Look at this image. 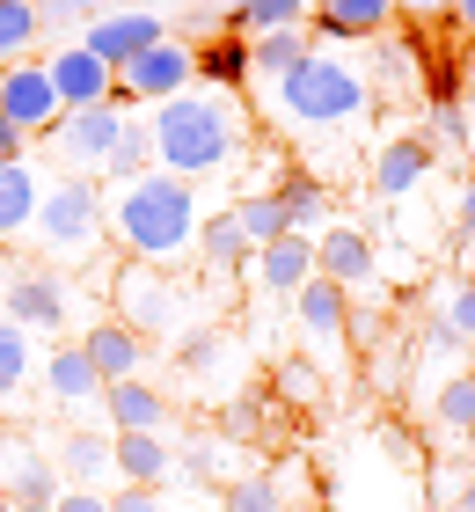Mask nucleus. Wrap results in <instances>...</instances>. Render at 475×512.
I'll list each match as a JSON object with an SVG mask.
<instances>
[{
    "label": "nucleus",
    "mask_w": 475,
    "mask_h": 512,
    "mask_svg": "<svg viewBox=\"0 0 475 512\" xmlns=\"http://www.w3.org/2000/svg\"><path fill=\"white\" fill-rule=\"evenodd\" d=\"M468 381H475V352H468Z\"/></svg>",
    "instance_id": "5fc2aeb1"
},
{
    "label": "nucleus",
    "mask_w": 475,
    "mask_h": 512,
    "mask_svg": "<svg viewBox=\"0 0 475 512\" xmlns=\"http://www.w3.org/2000/svg\"><path fill=\"white\" fill-rule=\"evenodd\" d=\"M176 278L169 271H154V264H125L117 271V322L139 337H154V330H176Z\"/></svg>",
    "instance_id": "1a4fd4ad"
},
{
    "label": "nucleus",
    "mask_w": 475,
    "mask_h": 512,
    "mask_svg": "<svg viewBox=\"0 0 475 512\" xmlns=\"http://www.w3.org/2000/svg\"><path fill=\"white\" fill-rule=\"evenodd\" d=\"M256 278H264L271 293H300L307 278H315V242L307 235H278L256 249Z\"/></svg>",
    "instance_id": "a211bd4d"
},
{
    "label": "nucleus",
    "mask_w": 475,
    "mask_h": 512,
    "mask_svg": "<svg viewBox=\"0 0 475 512\" xmlns=\"http://www.w3.org/2000/svg\"><path fill=\"white\" fill-rule=\"evenodd\" d=\"M220 359H227V344H220V337H183V352H176L183 374H220Z\"/></svg>",
    "instance_id": "4c0bfd02"
},
{
    "label": "nucleus",
    "mask_w": 475,
    "mask_h": 512,
    "mask_svg": "<svg viewBox=\"0 0 475 512\" xmlns=\"http://www.w3.org/2000/svg\"><path fill=\"white\" fill-rule=\"evenodd\" d=\"M293 308H300V330L315 344H337L344 322H351V300H344V286H329V278H307V286L293 293Z\"/></svg>",
    "instance_id": "aec40b11"
},
{
    "label": "nucleus",
    "mask_w": 475,
    "mask_h": 512,
    "mask_svg": "<svg viewBox=\"0 0 475 512\" xmlns=\"http://www.w3.org/2000/svg\"><path fill=\"white\" fill-rule=\"evenodd\" d=\"M0 118L22 125L30 139H44L66 110H59V88H52V66L44 59H15L8 74H0Z\"/></svg>",
    "instance_id": "0eeeda50"
},
{
    "label": "nucleus",
    "mask_w": 475,
    "mask_h": 512,
    "mask_svg": "<svg viewBox=\"0 0 475 512\" xmlns=\"http://www.w3.org/2000/svg\"><path fill=\"white\" fill-rule=\"evenodd\" d=\"M22 154H30V132H22V125H8V118H0V161H22Z\"/></svg>",
    "instance_id": "37998d69"
},
{
    "label": "nucleus",
    "mask_w": 475,
    "mask_h": 512,
    "mask_svg": "<svg viewBox=\"0 0 475 512\" xmlns=\"http://www.w3.org/2000/svg\"><path fill=\"white\" fill-rule=\"evenodd\" d=\"M315 278H329V286H366L373 278V242L359 235V227H329V235L315 242Z\"/></svg>",
    "instance_id": "ddd939ff"
},
{
    "label": "nucleus",
    "mask_w": 475,
    "mask_h": 512,
    "mask_svg": "<svg viewBox=\"0 0 475 512\" xmlns=\"http://www.w3.org/2000/svg\"><path fill=\"white\" fill-rule=\"evenodd\" d=\"M37 8H44V37L74 44V30H88L95 15H110L117 0H37Z\"/></svg>",
    "instance_id": "473e14b6"
},
{
    "label": "nucleus",
    "mask_w": 475,
    "mask_h": 512,
    "mask_svg": "<svg viewBox=\"0 0 475 512\" xmlns=\"http://www.w3.org/2000/svg\"><path fill=\"white\" fill-rule=\"evenodd\" d=\"M424 88H432V103H461V74L446 59H432V74H424Z\"/></svg>",
    "instance_id": "79ce46f5"
},
{
    "label": "nucleus",
    "mask_w": 475,
    "mask_h": 512,
    "mask_svg": "<svg viewBox=\"0 0 475 512\" xmlns=\"http://www.w3.org/2000/svg\"><path fill=\"white\" fill-rule=\"evenodd\" d=\"M117 132H125V103H95V110H66V118L44 132V154L59 161V176H88L103 169Z\"/></svg>",
    "instance_id": "39448f33"
},
{
    "label": "nucleus",
    "mask_w": 475,
    "mask_h": 512,
    "mask_svg": "<svg viewBox=\"0 0 475 512\" xmlns=\"http://www.w3.org/2000/svg\"><path fill=\"white\" fill-rule=\"evenodd\" d=\"M395 0H315V37H380Z\"/></svg>",
    "instance_id": "6ab92c4d"
},
{
    "label": "nucleus",
    "mask_w": 475,
    "mask_h": 512,
    "mask_svg": "<svg viewBox=\"0 0 475 512\" xmlns=\"http://www.w3.org/2000/svg\"><path fill=\"white\" fill-rule=\"evenodd\" d=\"M432 410H439V425H446V432H461V439H468V432H475V381H468V374H461V381H446V388L432 395Z\"/></svg>",
    "instance_id": "c9c22d12"
},
{
    "label": "nucleus",
    "mask_w": 475,
    "mask_h": 512,
    "mask_svg": "<svg viewBox=\"0 0 475 512\" xmlns=\"http://www.w3.org/2000/svg\"><path fill=\"white\" fill-rule=\"evenodd\" d=\"M110 512H169V498H161L154 483H125V491L110 498Z\"/></svg>",
    "instance_id": "ea45409f"
},
{
    "label": "nucleus",
    "mask_w": 475,
    "mask_h": 512,
    "mask_svg": "<svg viewBox=\"0 0 475 512\" xmlns=\"http://www.w3.org/2000/svg\"><path fill=\"white\" fill-rule=\"evenodd\" d=\"M15 512H59V505H15Z\"/></svg>",
    "instance_id": "3c124183"
},
{
    "label": "nucleus",
    "mask_w": 475,
    "mask_h": 512,
    "mask_svg": "<svg viewBox=\"0 0 475 512\" xmlns=\"http://www.w3.org/2000/svg\"><path fill=\"white\" fill-rule=\"evenodd\" d=\"M468 461H475V432H468Z\"/></svg>",
    "instance_id": "864d4df0"
},
{
    "label": "nucleus",
    "mask_w": 475,
    "mask_h": 512,
    "mask_svg": "<svg viewBox=\"0 0 475 512\" xmlns=\"http://www.w3.org/2000/svg\"><path fill=\"white\" fill-rule=\"evenodd\" d=\"M0 512H15V498H8V491H0Z\"/></svg>",
    "instance_id": "603ef678"
},
{
    "label": "nucleus",
    "mask_w": 475,
    "mask_h": 512,
    "mask_svg": "<svg viewBox=\"0 0 475 512\" xmlns=\"http://www.w3.org/2000/svg\"><path fill=\"white\" fill-rule=\"evenodd\" d=\"M234 220H242V235H249L256 249L278 242V235H293V220H285L278 191H242V198H234Z\"/></svg>",
    "instance_id": "c85d7f7f"
},
{
    "label": "nucleus",
    "mask_w": 475,
    "mask_h": 512,
    "mask_svg": "<svg viewBox=\"0 0 475 512\" xmlns=\"http://www.w3.org/2000/svg\"><path fill=\"white\" fill-rule=\"evenodd\" d=\"M103 417L117 432H169V395L147 381H117V388H103Z\"/></svg>",
    "instance_id": "f3484780"
},
{
    "label": "nucleus",
    "mask_w": 475,
    "mask_h": 512,
    "mask_svg": "<svg viewBox=\"0 0 475 512\" xmlns=\"http://www.w3.org/2000/svg\"><path fill=\"white\" fill-rule=\"evenodd\" d=\"M44 388H52L59 403H103V374H95V359L81 352V344L44 359Z\"/></svg>",
    "instance_id": "b1692460"
},
{
    "label": "nucleus",
    "mask_w": 475,
    "mask_h": 512,
    "mask_svg": "<svg viewBox=\"0 0 475 512\" xmlns=\"http://www.w3.org/2000/svg\"><path fill=\"white\" fill-rule=\"evenodd\" d=\"M205 235V213H198V183H183L169 169L139 176V183H117L110 191V242L132 256V264H154V271H176Z\"/></svg>",
    "instance_id": "f257e3e1"
},
{
    "label": "nucleus",
    "mask_w": 475,
    "mask_h": 512,
    "mask_svg": "<svg viewBox=\"0 0 475 512\" xmlns=\"http://www.w3.org/2000/svg\"><path fill=\"white\" fill-rule=\"evenodd\" d=\"M22 381H30V344H22V330L8 315H0V403H8Z\"/></svg>",
    "instance_id": "e433bc0d"
},
{
    "label": "nucleus",
    "mask_w": 475,
    "mask_h": 512,
    "mask_svg": "<svg viewBox=\"0 0 475 512\" xmlns=\"http://www.w3.org/2000/svg\"><path fill=\"white\" fill-rule=\"evenodd\" d=\"M468 125H475V103H468Z\"/></svg>",
    "instance_id": "6e6d98bb"
},
{
    "label": "nucleus",
    "mask_w": 475,
    "mask_h": 512,
    "mask_svg": "<svg viewBox=\"0 0 475 512\" xmlns=\"http://www.w3.org/2000/svg\"><path fill=\"white\" fill-rule=\"evenodd\" d=\"M454 512H475V476H468V491L454 498Z\"/></svg>",
    "instance_id": "09e8293b"
},
{
    "label": "nucleus",
    "mask_w": 475,
    "mask_h": 512,
    "mask_svg": "<svg viewBox=\"0 0 475 512\" xmlns=\"http://www.w3.org/2000/svg\"><path fill=\"white\" fill-rule=\"evenodd\" d=\"M278 205H285V220H293V235H307V227L329 213V191H322L315 176H285L278 183Z\"/></svg>",
    "instance_id": "2f4dec72"
},
{
    "label": "nucleus",
    "mask_w": 475,
    "mask_h": 512,
    "mask_svg": "<svg viewBox=\"0 0 475 512\" xmlns=\"http://www.w3.org/2000/svg\"><path fill=\"white\" fill-rule=\"evenodd\" d=\"M103 176L110 183H139V176H154V118H132L125 110V132H117V147L103 161Z\"/></svg>",
    "instance_id": "a878e982"
},
{
    "label": "nucleus",
    "mask_w": 475,
    "mask_h": 512,
    "mask_svg": "<svg viewBox=\"0 0 475 512\" xmlns=\"http://www.w3.org/2000/svg\"><path fill=\"white\" fill-rule=\"evenodd\" d=\"M37 44H44V8L37 0H0V74L15 59H37Z\"/></svg>",
    "instance_id": "393cba45"
},
{
    "label": "nucleus",
    "mask_w": 475,
    "mask_h": 512,
    "mask_svg": "<svg viewBox=\"0 0 475 512\" xmlns=\"http://www.w3.org/2000/svg\"><path fill=\"white\" fill-rule=\"evenodd\" d=\"M454 0H395V15H417V22H432V15H446Z\"/></svg>",
    "instance_id": "a18cd8bd"
},
{
    "label": "nucleus",
    "mask_w": 475,
    "mask_h": 512,
    "mask_svg": "<svg viewBox=\"0 0 475 512\" xmlns=\"http://www.w3.org/2000/svg\"><path fill=\"white\" fill-rule=\"evenodd\" d=\"M278 395H285V403H315V395H322V381L307 374L300 359H285V366H278Z\"/></svg>",
    "instance_id": "58836bf2"
},
{
    "label": "nucleus",
    "mask_w": 475,
    "mask_h": 512,
    "mask_svg": "<svg viewBox=\"0 0 475 512\" xmlns=\"http://www.w3.org/2000/svg\"><path fill=\"white\" fill-rule=\"evenodd\" d=\"M417 132H424V147H432V154H461L468 139H475V125H468V103H432Z\"/></svg>",
    "instance_id": "7c9ffc66"
},
{
    "label": "nucleus",
    "mask_w": 475,
    "mask_h": 512,
    "mask_svg": "<svg viewBox=\"0 0 475 512\" xmlns=\"http://www.w3.org/2000/svg\"><path fill=\"white\" fill-rule=\"evenodd\" d=\"M461 242H475V176H468V191H461Z\"/></svg>",
    "instance_id": "49530a36"
},
{
    "label": "nucleus",
    "mask_w": 475,
    "mask_h": 512,
    "mask_svg": "<svg viewBox=\"0 0 475 512\" xmlns=\"http://www.w3.org/2000/svg\"><path fill=\"white\" fill-rule=\"evenodd\" d=\"M300 22H315V0H234L227 37H271V30H300Z\"/></svg>",
    "instance_id": "412c9836"
},
{
    "label": "nucleus",
    "mask_w": 475,
    "mask_h": 512,
    "mask_svg": "<svg viewBox=\"0 0 475 512\" xmlns=\"http://www.w3.org/2000/svg\"><path fill=\"white\" fill-rule=\"evenodd\" d=\"M220 432H227V439H264V403H234Z\"/></svg>",
    "instance_id": "a19ab883"
},
{
    "label": "nucleus",
    "mask_w": 475,
    "mask_h": 512,
    "mask_svg": "<svg viewBox=\"0 0 475 512\" xmlns=\"http://www.w3.org/2000/svg\"><path fill=\"white\" fill-rule=\"evenodd\" d=\"M8 461H15V454H8V439H0V476H8Z\"/></svg>",
    "instance_id": "8fccbe9b"
},
{
    "label": "nucleus",
    "mask_w": 475,
    "mask_h": 512,
    "mask_svg": "<svg viewBox=\"0 0 475 512\" xmlns=\"http://www.w3.org/2000/svg\"><path fill=\"white\" fill-rule=\"evenodd\" d=\"M198 74L234 96V88L249 81V37H212V44H198Z\"/></svg>",
    "instance_id": "cd10ccee"
},
{
    "label": "nucleus",
    "mask_w": 475,
    "mask_h": 512,
    "mask_svg": "<svg viewBox=\"0 0 475 512\" xmlns=\"http://www.w3.org/2000/svg\"><path fill=\"white\" fill-rule=\"evenodd\" d=\"M271 110H278V125H293V132H344L373 110V81L337 52H307L293 74L271 81Z\"/></svg>",
    "instance_id": "7ed1b4c3"
},
{
    "label": "nucleus",
    "mask_w": 475,
    "mask_h": 512,
    "mask_svg": "<svg viewBox=\"0 0 475 512\" xmlns=\"http://www.w3.org/2000/svg\"><path fill=\"white\" fill-rule=\"evenodd\" d=\"M154 118V169H169V176H212V169H227L234 147L249 139V110L227 96V88H212V96H176V103H161L147 110Z\"/></svg>",
    "instance_id": "f03ea898"
},
{
    "label": "nucleus",
    "mask_w": 475,
    "mask_h": 512,
    "mask_svg": "<svg viewBox=\"0 0 475 512\" xmlns=\"http://www.w3.org/2000/svg\"><path fill=\"white\" fill-rule=\"evenodd\" d=\"M59 476H74V491H103V483H117V432H66Z\"/></svg>",
    "instance_id": "4468645a"
},
{
    "label": "nucleus",
    "mask_w": 475,
    "mask_h": 512,
    "mask_svg": "<svg viewBox=\"0 0 475 512\" xmlns=\"http://www.w3.org/2000/svg\"><path fill=\"white\" fill-rule=\"evenodd\" d=\"M249 235H242V220H234V213H220V220H205V235H198V256H205V264L212 271H242L249 264Z\"/></svg>",
    "instance_id": "c756f323"
},
{
    "label": "nucleus",
    "mask_w": 475,
    "mask_h": 512,
    "mask_svg": "<svg viewBox=\"0 0 475 512\" xmlns=\"http://www.w3.org/2000/svg\"><path fill=\"white\" fill-rule=\"evenodd\" d=\"M439 322L454 330L468 352H475V278H454V286L439 293Z\"/></svg>",
    "instance_id": "f704fd0d"
},
{
    "label": "nucleus",
    "mask_w": 475,
    "mask_h": 512,
    "mask_svg": "<svg viewBox=\"0 0 475 512\" xmlns=\"http://www.w3.org/2000/svg\"><path fill=\"white\" fill-rule=\"evenodd\" d=\"M0 300H8L15 330H66V315H74V286L59 271H8Z\"/></svg>",
    "instance_id": "9d476101"
},
{
    "label": "nucleus",
    "mask_w": 475,
    "mask_h": 512,
    "mask_svg": "<svg viewBox=\"0 0 475 512\" xmlns=\"http://www.w3.org/2000/svg\"><path fill=\"white\" fill-rule=\"evenodd\" d=\"M37 198H44V176L30 161H0V235H30Z\"/></svg>",
    "instance_id": "4be33fe9"
},
{
    "label": "nucleus",
    "mask_w": 475,
    "mask_h": 512,
    "mask_svg": "<svg viewBox=\"0 0 475 512\" xmlns=\"http://www.w3.org/2000/svg\"><path fill=\"white\" fill-rule=\"evenodd\" d=\"M103 235H110L103 183H88V176H52V183H44L37 220H30V242L52 256V264H81V256H95Z\"/></svg>",
    "instance_id": "20e7f679"
},
{
    "label": "nucleus",
    "mask_w": 475,
    "mask_h": 512,
    "mask_svg": "<svg viewBox=\"0 0 475 512\" xmlns=\"http://www.w3.org/2000/svg\"><path fill=\"white\" fill-rule=\"evenodd\" d=\"M44 66H52L59 110H95V103H117V66H103L81 37H74V44H59V52L44 59Z\"/></svg>",
    "instance_id": "9b49d317"
},
{
    "label": "nucleus",
    "mask_w": 475,
    "mask_h": 512,
    "mask_svg": "<svg viewBox=\"0 0 475 512\" xmlns=\"http://www.w3.org/2000/svg\"><path fill=\"white\" fill-rule=\"evenodd\" d=\"M220 512H285V498H278V483H271V476H227Z\"/></svg>",
    "instance_id": "72a5a7b5"
},
{
    "label": "nucleus",
    "mask_w": 475,
    "mask_h": 512,
    "mask_svg": "<svg viewBox=\"0 0 475 512\" xmlns=\"http://www.w3.org/2000/svg\"><path fill=\"white\" fill-rule=\"evenodd\" d=\"M8 498H15V505H59V498H66L59 461H44V454H15V461H8Z\"/></svg>",
    "instance_id": "bb28decb"
},
{
    "label": "nucleus",
    "mask_w": 475,
    "mask_h": 512,
    "mask_svg": "<svg viewBox=\"0 0 475 512\" xmlns=\"http://www.w3.org/2000/svg\"><path fill=\"white\" fill-rule=\"evenodd\" d=\"M446 15H454V30H461V37H475V0H454Z\"/></svg>",
    "instance_id": "de8ad7c7"
},
{
    "label": "nucleus",
    "mask_w": 475,
    "mask_h": 512,
    "mask_svg": "<svg viewBox=\"0 0 475 512\" xmlns=\"http://www.w3.org/2000/svg\"><path fill=\"white\" fill-rule=\"evenodd\" d=\"M59 512H110V491H66Z\"/></svg>",
    "instance_id": "c03bdc74"
},
{
    "label": "nucleus",
    "mask_w": 475,
    "mask_h": 512,
    "mask_svg": "<svg viewBox=\"0 0 475 512\" xmlns=\"http://www.w3.org/2000/svg\"><path fill=\"white\" fill-rule=\"evenodd\" d=\"M307 52H315V22H300V30H271V37H249V74H256V81H278V74H293Z\"/></svg>",
    "instance_id": "5701e85b"
},
{
    "label": "nucleus",
    "mask_w": 475,
    "mask_h": 512,
    "mask_svg": "<svg viewBox=\"0 0 475 512\" xmlns=\"http://www.w3.org/2000/svg\"><path fill=\"white\" fill-rule=\"evenodd\" d=\"M424 176H432V147H424V132H395L388 147H380V161H373L380 198H410Z\"/></svg>",
    "instance_id": "2eb2a0df"
},
{
    "label": "nucleus",
    "mask_w": 475,
    "mask_h": 512,
    "mask_svg": "<svg viewBox=\"0 0 475 512\" xmlns=\"http://www.w3.org/2000/svg\"><path fill=\"white\" fill-rule=\"evenodd\" d=\"M190 81H198V52H190L183 37H161L154 52H139L125 74H117V103H176L190 96Z\"/></svg>",
    "instance_id": "423d86ee"
},
{
    "label": "nucleus",
    "mask_w": 475,
    "mask_h": 512,
    "mask_svg": "<svg viewBox=\"0 0 475 512\" xmlns=\"http://www.w3.org/2000/svg\"><path fill=\"white\" fill-rule=\"evenodd\" d=\"M117 483H176V447L169 432H117Z\"/></svg>",
    "instance_id": "dca6fc26"
},
{
    "label": "nucleus",
    "mask_w": 475,
    "mask_h": 512,
    "mask_svg": "<svg viewBox=\"0 0 475 512\" xmlns=\"http://www.w3.org/2000/svg\"><path fill=\"white\" fill-rule=\"evenodd\" d=\"M161 37H176V30H169L154 8H110V15H95L88 30H81V44H88L103 66H117V74H125L139 52H154Z\"/></svg>",
    "instance_id": "6e6552de"
},
{
    "label": "nucleus",
    "mask_w": 475,
    "mask_h": 512,
    "mask_svg": "<svg viewBox=\"0 0 475 512\" xmlns=\"http://www.w3.org/2000/svg\"><path fill=\"white\" fill-rule=\"evenodd\" d=\"M81 352L95 359L103 388H117V381H139V366H147V337H139V330H125V322H95Z\"/></svg>",
    "instance_id": "f8f14e48"
}]
</instances>
